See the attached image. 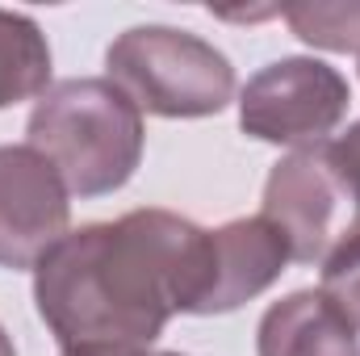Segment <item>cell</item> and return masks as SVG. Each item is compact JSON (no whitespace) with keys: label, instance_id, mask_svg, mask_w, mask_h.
I'll list each match as a JSON object with an SVG mask.
<instances>
[{"label":"cell","instance_id":"obj_1","mask_svg":"<svg viewBox=\"0 0 360 356\" xmlns=\"http://www.w3.org/2000/svg\"><path fill=\"white\" fill-rule=\"evenodd\" d=\"M214 235L172 210L68 231L34 268V306L63 356L151 352L172 314H205Z\"/></svg>","mask_w":360,"mask_h":356},{"label":"cell","instance_id":"obj_2","mask_svg":"<svg viewBox=\"0 0 360 356\" xmlns=\"http://www.w3.org/2000/svg\"><path fill=\"white\" fill-rule=\"evenodd\" d=\"M143 113L109 76H76L42 92L25 122V143L55 164L68 193L105 197L143 160Z\"/></svg>","mask_w":360,"mask_h":356},{"label":"cell","instance_id":"obj_3","mask_svg":"<svg viewBox=\"0 0 360 356\" xmlns=\"http://www.w3.org/2000/svg\"><path fill=\"white\" fill-rule=\"evenodd\" d=\"M105 72L139 113L155 117H210L235 101L231 59L176 25H134L117 34L105 51Z\"/></svg>","mask_w":360,"mask_h":356},{"label":"cell","instance_id":"obj_4","mask_svg":"<svg viewBox=\"0 0 360 356\" xmlns=\"http://www.w3.org/2000/svg\"><path fill=\"white\" fill-rule=\"evenodd\" d=\"M352 89L340 68L323 59H276L260 68L239 92V126L248 139L272 147H323L327 134L344 122Z\"/></svg>","mask_w":360,"mask_h":356},{"label":"cell","instance_id":"obj_5","mask_svg":"<svg viewBox=\"0 0 360 356\" xmlns=\"http://www.w3.org/2000/svg\"><path fill=\"white\" fill-rule=\"evenodd\" d=\"M260 218L276 227L293 265H323V256L360 222L348 193L327 168L323 147H302L272 164Z\"/></svg>","mask_w":360,"mask_h":356},{"label":"cell","instance_id":"obj_6","mask_svg":"<svg viewBox=\"0 0 360 356\" xmlns=\"http://www.w3.org/2000/svg\"><path fill=\"white\" fill-rule=\"evenodd\" d=\"M72 193L30 143L0 147V268H38L68 235Z\"/></svg>","mask_w":360,"mask_h":356},{"label":"cell","instance_id":"obj_7","mask_svg":"<svg viewBox=\"0 0 360 356\" xmlns=\"http://www.w3.org/2000/svg\"><path fill=\"white\" fill-rule=\"evenodd\" d=\"M214 235V281L205 298V314H231L243 302L260 298L272 281L285 272L289 248L260 214L256 218H235Z\"/></svg>","mask_w":360,"mask_h":356},{"label":"cell","instance_id":"obj_8","mask_svg":"<svg viewBox=\"0 0 360 356\" xmlns=\"http://www.w3.org/2000/svg\"><path fill=\"white\" fill-rule=\"evenodd\" d=\"M256 356H360V336L323 289H293L264 310Z\"/></svg>","mask_w":360,"mask_h":356},{"label":"cell","instance_id":"obj_9","mask_svg":"<svg viewBox=\"0 0 360 356\" xmlns=\"http://www.w3.org/2000/svg\"><path fill=\"white\" fill-rule=\"evenodd\" d=\"M51 89V42L34 17L0 8V109Z\"/></svg>","mask_w":360,"mask_h":356},{"label":"cell","instance_id":"obj_10","mask_svg":"<svg viewBox=\"0 0 360 356\" xmlns=\"http://www.w3.org/2000/svg\"><path fill=\"white\" fill-rule=\"evenodd\" d=\"M276 13L302 42L319 51H360V4H285Z\"/></svg>","mask_w":360,"mask_h":356},{"label":"cell","instance_id":"obj_11","mask_svg":"<svg viewBox=\"0 0 360 356\" xmlns=\"http://www.w3.org/2000/svg\"><path fill=\"white\" fill-rule=\"evenodd\" d=\"M360 331V222L323 256V285H319Z\"/></svg>","mask_w":360,"mask_h":356},{"label":"cell","instance_id":"obj_12","mask_svg":"<svg viewBox=\"0 0 360 356\" xmlns=\"http://www.w3.org/2000/svg\"><path fill=\"white\" fill-rule=\"evenodd\" d=\"M323 155H327L331 177L340 180V189L348 193V201H352V210H356V218H360V122L348 126L340 139H327Z\"/></svg>","mask_w":360,"mask_h":356},{"label":"cell","instance_id":"obj_13","mask_svg":"<svg viewBox=\"0 0 360 356\" xmlns=\"http://www.w3.org/2000/svg\"><path fill=\"white\" fill-rule=\"evenodd\" d=\"M0 356H17V348H13V340H8L4 327H0Z\"/></svg>","mask_w":360,"mask_h":356},{"label":"cell","instance_id":"obj_14","mask_svg":"<svg viewBox=\"0 0 360 356\" xmlns=\"http://www.w3.org/2000/svg\"><path fill=\"white\" fill-rule=\"evenodd\" d=\"M134 356H180V352H134Z\"/></svg>","mask_w":360,"mask_h":356}]
</instances>
